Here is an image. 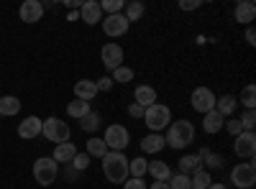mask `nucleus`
<instances>
[{
	"label": "nucleus",
	"instance_id": "obj_9",
	"mask_svg": "<svg viewBox=\"0 0 256 189\" xmlns=\"http://www.w3.org/2000/svg\"><path fill=\"white\" fill-rule=\"evenodd\" d=\"M233 151H236L238 159H251L256 154V136L251 131H244L241 136H236V141H233Z\"/></svg>",
	"mask_w": 256,
	"mask_h": 189
},
{
	"label": "nucleus",
	"instance_id": "obj_5",
	"mask_svg": "<svg viewBox=\"0 0 256 189\" xmlns=\"http://www.w3.org/2000/svg\"><path fill=\"white\" fill-rule=\"evenodd\" d=\"M41 136H44L46 141L52 143H67L70 141V125L59 120V118H46L44 123H41Z\"/></svg>",
	"mask_w": 256,
	"mask_h": 189
},
{
	"label": "nucleus",
	"instance_id": "obj_14",
	"mask_svg": "<svg viewBox=\"0 0 256 189\" xmlns=\"http://www.w3.org/2000/svg\"><path fill=\"white\" fill-rule=\"evenodd\" d=\"M41 123H44V120H38L36 115L26 118L24 123L18 125V136H20V138H26V141H31V138H38V136H41Z\"/></svg>",
	"mask_w": 256,
	"mask_h": 189
},
{
	"label": "nucleus",
	"instance_id": "obj_32",
	"mask_svg": "<svg viewBox=\"0 0 256 189\" xmlns=\"http://www.w3.org/2000/svg\"><path fill=\"white\" fill-rule=\"evenodd\" d=\"M241 105L246 110H254V105H256V87L254 85H246L241 90Z\"/></svg>",
	"mask_w": 256,
	"mask_h": 189
},
{
	"label": "nucleus",
	"instance_id": "obj_16",
	"mask_svg": "<svg viewBox=\"0 0 256 189\" xmlns=\"http://www.w3.org/2000/svg\"><path fill=\"white\" fill-rule=\"evenodd\" d=\"M226 125V118L218 113V110H210V113H205L202 115V131L208 133V136H212V133H218L220 128Z\"/></svg>",
	"mask_w": 256,
	"mask_h": 189
},
{
	"label": "nucleus",
	"instance_id": "obj_41",
	"mask_svg": "<svg viewBox=\"0 0 256 189\" xmlns=\"http://www.w3.org/2000/svg\"><path fill=\"white\" fill-rule=\"evenodd\" d=\"M200 8V0H180V10H195Z\"/></svg>",
	"mask_w": 256,
	"mask_h": 189
},
{
	"label": "nucleus",
	"instance_id": "obj_27",
	"mask_svg": "<svg viewBox=\"0 0 256 189\" xmlns=\"http://www.w3.org/2000/svg\"><path fill=\"white\" fill-rule=\"evenodd\" d=\"M210 172L208 169H198L195 174L190 177V184H192V189H208L210 187Z\"/></svg>",
	"mask_w": 256,
	"mask_h": 189
},
{
	"label": "nucleus",
	"instance_id": "obj_28",
	"mask_svg": "<svg viewBox=\"0 0 256 189\" xmlns=\"http://www.w3.org/2000/svg\"><path fill=\"white\" fill-rule=\"evenodd\" d=\"M105 154H108V146H105V141L102 138H90L88 141V156H98V159H102Z\"/></svg>",
	"mask_w": 256,
	"mask_h": 189
},
{
	"label": "nucleus",
	"instance_id": "obj_22",
	"mask_svg": "<svg viewBox=\"0 0 256 189\" xmlns=\"http://www.w3.org/2000/svg\"><path fill=\"white\" fill-rule=\"evenodd\" d=\"M198 169H202V161H200V156L198 154H187V156H182L180 159V174H195Z\"/></svg>",
	"mask_w": 256,
	"mask_h": 189
},
{
	"label": "nucleus",
	"instance_id": "obj_6",
	"mask_svg": "<svg viewBox=\"0 0 256 189\" xmlns=\"http://www.w3.org/2000/svg\"><path fill=\"white\" fill-rule=\"evenodd\" d=\"M105 146H108V151H126V146L131 143V136L123 125H108L105 128V136H102Z\"/></svg>",
	"mask_w": 256,
	"mask_h": 189
},
{
	"label": "nucleus",
	"instance_id": "obj_21",
	"mask_svg": "<svg viewBox=\"0 0 256 189\" xmlns=\"http://www.w3.org/2000/svg\"><path fill=\"white\" fill-rule=\"evenodd\" d=\"M164 136L162 133H148L144 141H141V151L144 154H159L162 149H164Z\"/></svg>",
	"mask_w": 256,
	"mask_h": 189
},
{
	"label": "nucleus",
	"instance_id": "obj_15",
	"mask_svg": "<svg viewBox=\"0 0 256 189\" xmlns=\"http://www.w3.org/2000/svg\"><path fill=\"white\" fill-rule=\"evenodd\" d=\"M74 97L77 100H84V102H92L98 97V85L92 79H80L74 85Z\"/></svg>",
	"mask_w": 256,
	"mask_h": 189
},
{
	"label": "nucleus",
	"instance_id": "obj_40",
	"mask_svg": "<svg viewBox=\"0 0 256 189\" xmlns=\"http://www.w3.org/2000/svg\"><path fill=\"white\" fill-rule=\"evenodd\" d=\"M226 128H228V133H233V136H241V133H244V125H241L238 120H228Z\"/></svg>",
	"mask_w": 256,
	"mask_h": 189
},
{
	"label": "nucleus",
	"instance_id": "obj_43",
	"mask_svg": "<svg viewBox=\"0 0 256 189\" xmlns=\"http://www.w3.org/2000/svg\"><path fill=\"white\" fill-rule=\"evenodd\" d=\"M246 41H248V46H254V44H256V31H254V26H248V28H246Z\"/></svg>",
	"mask_w": 256,
	"mask_h": 189
},
{
	"label": "nucleus",
	"instance_id": "obj_34",
	"mask_svg": "<svg viewBox=\"0 0 256 189\" xmlns=\"http://www.w3.org/2000/svg\"><path fill=\"white\" fill-rule=\"evenodd\" d=\"M113 85L118 82V85H126V82H131L134 79V69H128V67H118V69H113Z\"/></svg>",
	"mask_w": 256,
	"mask_h": 189
},
{
	"label": "nucleus",
	"instance_id": "obj_24",
	"mask_svg": "<svg viewBox=\"0 0 256 189\" xmlns=\"http://www.w3.org/2000/svg\"><path fill=\"white\" fill-rule=\"evenodd\" d=\"M20 113V100L13 97V95H6V97H0V118H8V115H18Z\"/></svg>",
	"mask_w": 256,
	"mask_h": 189
},
{
	"label": "nucleus",
	"instance_id": "obj_26",
	"mask_svg": "<svg viewBox=\"0 0 256 189\" xmlns=\"http://www.w3.org/2000/svg\"><path fill=\"white\" fill-rule=\"evenodd\" d=\"M144 13H146V8H144V3H138V0H134V3H126V20L128 23H134V20H141L144 18Z\"/></svg>",
	"mask_w": 256,
	"mask_h": 189
},
{
	"label": "nucleus",
	"instance_id": "obj_23",
	"mask_svg": "<svg viewBox=\"0 0 256 189\" xmlns=\"http://www.w3.org/2000/svg\"><path fill=\"white\" fill-rule=\"evenodd\" d=\"M236 108H238V97H233V95H223L220 100H216V110L223 118L233 115V113H236Z\"/></svg>",
	"mask_w": 256,
	"mask_h": 189
},
{
	"label": "nucleus",
	"instance_id": "obj_29",
	"mask_svg": "<svg viewBox=\"0 0 256 189\" xmlns=\"http://www.w3.org/2000/svg\"><path fill=\"white\" fill-rule=\"evenodd\" d=\"M146 166H148V161L136 156L134 161H128V174H131L134 179H144V174H146Z\"/></svg>",
	"mask_w": 256,
	"mask_h": 189
},
{
	"label": "nucleus",
	"instance_id": "obj_44",
	"mask_svg": "<svg viewBox=\"0 0 256 189\" xmlns=\"http://www.w3.org/2000/svg\"><path fill=\"white\" fill-rule=\"evenodd\" d=\"M146 189H169V187H166V182H154V184H148Z\"/></svg>",
	"mask_w": 256,
	"mask_h": 189
},
{
	"label": "nucleus",
	"instance_id": "obj_12",
	"mask_svg": "<svg viewBox=\"0 0 256 189\" xmlns=\"http://www.w3.org/2000/svg\"><path fill=\"white\" fill-rule=\"evenodd\" d=\"M80 20L88 23V26H95L98 20H102V10H100L98 0H84L82 8H80Z\"/></svg>",
	"mask_w": 256,
	"mask_h": 189
},
{
	"label": "nucleus",
	"instance_id": "obj_2",
	"mask_svg": "<svg viewBox=\"0 0 256 189\" xmlns=\"http://www.w3.org/2000/svg\"><path fill=\"white\" fill-rule=\"evenodd\" d=\"M195 141V125H192L190 120H177V123H169V131L164 136V143L169 146V149H187V146Z\"/></svg>",
	"mask_w": 256,
	"mask_h": 189
},
{
	"label": "nucleus",
	"instance_id": "obj_35",
	"mask_svg": "<svg viewBox=\"0 0 256 189\" xmlns=\"http://www.w3.org/2000/svg\"><path fill=\"white\" fill-rule=\"evenodd\" d=\"M123 8H126L123 0H102V3H100V10L108 13V15H116V13H120Z\"/></svg>",
	"mask_w": 256,
	"mask_h": 189
},
{
	"label": "nucleus",
	"instance_id": "obj_38",
	"mask_svg": "<svg viewBox=\"0 0 256 189\" xmlns=\"http://www.w3.org/2000/svg\"><path fill=\"white\" fill-rule=\"evenodd\" d=\"M146 187H148V184H146L144 179H134V177L123 182V189H146Z\"/></svg>",
	"mask_w": 256,
	"mask_h": 189
},
{
	"label": "nucleus",
	"instance_id": "obj_10",
	"mask_svg": "<svg viewBox=\"0 0 256 189\" xmlns=\"http://www.w3.org/2000/svg\"><path fill=\"white\" fill-rule=\"evenodd\" d=\"M102 31H105V36H123L126 31H128V20H126V15L123 13H116V15H105L102 20Z\"/></svg>",
	"mask_w": 256,
	"mask_h": 189
},
{
	"label": "nucleus",
	"instance_id": "obj_13",
	"mask_svg": "<svg viewBox=\"0 0 256 189\" xmlns=\"http://www.w3.org/2000/svg\"><path fill=\"white\" fill-rule=\"evenodd\" d=\"M18 15L24 23H36V20H41V15H44V5H41L38 0H26V3L20 5Z\"/></svg>",
	"mask_w": 256,
	"mask_h": 189
},
{
	"label": "nucleus",
	"instance_id": "obj_8",
	"mask_svg": "<svg viewBox=\"0 0 256 189\" xmlns=\"http://www.w3.org/2000/svg\"><path fill=\"white\" fill-rule=\"evenodd\" d=\"M216 95H212V90H208V87H198L195 92H192V97H190V102H192V110H198L200 115H205V113H210V110H216Z\"/></svg>",
	"mask_w": 256,
	"mask_h": 189
},
{
	"label": "nucleus",
	"instance_id": "obj_39",
	"mask_svg": "<svg viewBox=\"0 0 256 189\" xmlns=\"http://www.w3.org/2000/svg\"><path fill=\"white\" fill-rule=\"evenodd\" d=\"M95 85H98V92H108V90H113V79L110 77H102V79L95 82Z\"/></svg>",
	"mask_w": 256,
	"mask_h": 189
},
{
	"label": "nucleus",
	"instance_id": "obj_1",
	"mask_svg": "<svg viewBox=\"0 0 256 189\" xmlns=\"http://www.w3.org/2000/svg\"><path fill=\"white\" fill-rule=\"evenodd\" d=\"M102 174L113 184H123L128 179V159L123 151H108L102 156Z\"/></svg>",
	"mask_w": 256,
	"mask_h": 189
},
{
	"label": "nucleus",
	"instance_id": "obj_31",
	"mask_svg": "<svg viewBox=\"0 0 256 189\" xmlns=\"http://www.w3.org/2000/svg\"><path fill=\"white\" fill-rule=\"evenodd\" d=\"M166 187H169V189H192L187 174H172V177L166 179Z\"/></svg>",
	"mask_w": 256,
	"mask_h": 189
},
{
	"label": "nucleus",
	"instance_id": "obj_19",
	"mask_svg": "<svg viewBox=\"0 0 256 189\" xmlns=\"http://www.w3.org/2000/svg\"><path fill=\"white\" fill-rule=\"evenodd\" d=\"M134 100H136V105H141V108L146 110L148 105H154V102H156V90H154V87H148V85H138L136 92H134Z\"/></svg>",
	"mask_w": 256,
	"mask_h": 189
},
{
	"label": "nucleus",
	"instance_id": "obj_17",
	"mask_svg": "<svg viewBox=\"0 0 256 189\" xmlns=\"http://www.w3.org/2000/svg\"><path fill=\"white\" fill-rule=\"evenodd\" d=\"M233 18H236L238 23L251 26V20L256 18V5L251 3V0H241V3L236 5V10H233Z\"/></svg>",
	"mask_w": 256,
	"mask_h": 189
},
{
	"label": "nucleus",
	"instance_id": "obj_45",
	"mask_svg": "<svg viewBox=\"0 0 256 189\" xmlns=\"http://www.w3.org/2000/svg\"><path fill=\"white\" fill-rule=\"evenodd\" d=\"M208 189H226V184H220V182H210Z\"/></svg>",
	"mask_w": 256,
	"mask_h": 189
},
{
	"label": "nucleus",
	"instance_id": "obj_7",
	"mask_svg": "<svg viewBox=\"0 0 256 189\" xmlns=\"http://www.w3.org/2000/svg\"><path fill=\"white\" fill-rule=\"evenodd\" d=\"M230 182L236 184L238 189H251V187L256 184V166H254V161H248V164H236V166H233Z\"/></svg>",
	"mask_w": 256,
	"mask_h": 189
},
{
	"label": "nucleus",
	"instance_id": "obj_11",
	"mask_svg": "<svg viewBox=\"0 0 256 189\" xmlns=\"http://www.w3.org/2000/svg\"><path fill=\"white\" fill-rule=\"evenodd\" d=\"M100 56H102V64H105V69H118V67H123V49L118 46V44H105L102 46V51H100Z\"/></svg>",
	"mask_w": 256,
	"mask_h": 189
},
{
	"label": "nucleus",
	"instance_id": "obj_20",
	"mask_svg": "<svg viewBox=\"0 0 256 189\" xmlns=\"http://www.w3.org/2000/svg\"><path fill=\"white\" fill-rule=\"evenodd\" d=\"M146 174H152L154 182H166L169 177H172V169H169V164H166V161H148Z\"/></svg>",
	"mask_w": 256,
	"mask_h": 189
},
{
	"label": "nucleus",
	"instance_id": "obj_37",
	"mask_svg": "<svg viewBox=\"0 0 256 189\" xmlns=\"http://www.w3.org/2000/svg\"><path fill=\"white\" fill-rule=\"evenodd\" d=\"M72 166H74L77 172H84V169L90 166V156H88V154H77V156L72 159Z\"/></svg>",
	"mask_w": 256,
	"mask_h": 189
},
{
	"label": "nucleus",
	"instance_id": "obj_3",
	"mask_svg": "<svg viewBox=\"0 0 256 189\" xmlns=\"http://www.w3.org/2000/svg\"><path fill=\"white\" fill-rule=\"evenodd\" d=\"M144 120H146L148 128H152V133H162L164 128H169V123H172V110L162 102H154L144 110Z\"/></svg>",
	"mask_w": 256,
	"mask_h": 189
},
{
	"label": "nucleus",
	"instance_id": "obj_30",
	"mask_svg": "<svg viewBox=\"0 0 256 189\" xmlns=\"http://www.w3.org/2000/svg\"><path fill=\"white\" fill-rule=\"evenodd\" d=\"M200 161L202 164H208L210 166V169H220V166H223V156H218V154H210L208 149H200Z\"/></svg>",
	"mask_w": 256,
	"mask_h": 189
},
{
	"label": "nucleus",
	"instance_id": "obj_18",
	"mask_svg": "<svg viewBox=\"0 0 256 189\" xmlns=\"http://www.w3.org/2000/svg\"><path fill=\"white\" fill-rule=\"evenodd\" d=\"M74 156H77V146L67 141V143H59V146H56L52 159H54L56 164H72V159H74Z\"/></svg>",
	"mask_w": 256,
	"mask_h": 189
},
{
	"label": "nucleus",
	"instance_id": "obj_25",
	"mask_svg": "<svg viewBox=\"0 0 256 189\" xmlns=\"http://www.w3.org/2000/svg\"><path fill=\"white\" fill-rule=\"evenodd\" d=\"M67 113H70V118H77V120H82L84 115L90 113V102H84V100H72L70 105H67Z\"/></svg>",
	"mask_w": 256,
	"mask_h": 189
},
{
	"label": "nucleus",
	"instance_id": "obj_42",
	"mask_svg": "<svg viewBox=\"0 0 256 189\" xmlns=\"http://www.w3.org/2000/svg\"><path fill=\"white\" fill-rule=\"evenodd\" d=\"M128 115H131V118H144V108H141V105H131V108H128Z\"/></svg>",
	"mask_w": 256,
	"mask_h": 189
},
{
	"label": "nucleus",
	"instance_id": "obj_36",
	"mask_svg": "<svg viewBox=\"0 0 256 189\" xmlns=\"http://www.w3.org/2000/svg\"><path fill=\"white\" fill-rule=\"evenodd\" d=\"M241 125H244V131H251L254 133V125H256V113L254 110H246L244 115H241V120H238Z\"/></svg>",
	"mask_w": 256,
	"mask_h": 189
},
{
	"label": "nucleus",
	"instance_id": "obj_4",
	"mask_svg": "<svg viewBox=\"0 0 256 189\" xmlns=\"http://www.w3.org/2000/svg\"><path fill=\"white\" fill-rule=\"evenodd\" d=\"M56 174H59V164H56L52 156L36 159V164H34V179H36V184L49 187V184L56 182Z\"/></svg>",
	"mask_w": 256,
	"mask_h": 189
},
{
	"label": "nucleus",
	"instance_id": "obj_33",
	"mask_svg": "<svg viewBox=\"0 0 256 189\" xmlns=\"http://www.w3.org/2000/svg\"><path fill=\"white\" fill-rule=\"evenodd\" d=\"M80 123H82V131H88V133H95V131L100 128V115L90 110V113L84 115V118H82Z\"/></svg>",
	"mask_w": 256,
	"mask_h": 189
}]
</instances>
